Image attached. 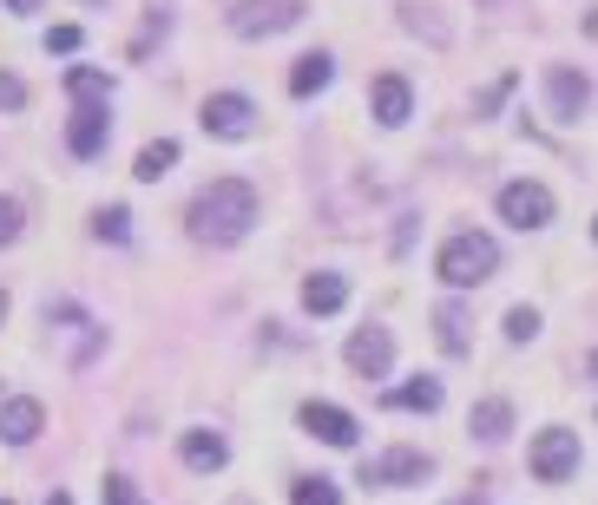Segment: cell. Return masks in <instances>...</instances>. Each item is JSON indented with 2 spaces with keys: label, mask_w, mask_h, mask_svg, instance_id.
Here are the masks:
<instances>
[{
  "label": "cell",
  "mask_w": 598,
  "mask_h": 505,
  "mask_svg": "<svg viewBox=\"0 0 598 505\" xmlns=\"http://www.w3.org/2000/svg\"><path fill=\"white\" fill-rule=\"evenodd\" d=\"M191 236L198 243H211V250H230V243H243L250 236V223H257V191L243 184V178H211L198 198H191Z\"/></svg>",
  "instance_id": "1"
},
{
  "label": "cell",
  "mask_w": 598,
  "mask_h": 505,
  "mask_svg": "<svg viewBox=\"0 0 598 505\" xmlns=\"http://www.w3.org/2000/svg\"><path fill=\"white\" fill-rule=\"evenodd\" d=\"M494 270H500V243L480 236V230H454L441 243V256H435V276L448 289H474V283H487Z\"/></svg>",
  "instance_id": "2"
},
{
  "label": "cell",
  "mask_w": 598,
  "mask_h": 505,
  "mask_svg": "<svg viewBox=\"0 0 598 505\" xmlns=\"http://www.w3.org/2000/svg\"><path fill=\"white\" fill-rule=\"evenodd\" d=\"M297 20H302V0H237L230 33L237 40H270V33H290Z\"/></svg>",
  "instance_id": "3"
},
{
  "label": "cell",
  "mask_w": 598,
  "mask_h": 505,
  "mask_svg": "<svg viewBox=\"0 0 598 505\" xmlns=\"http://www.w3.org/2000/svg\"><path fill=\"white\" fill-rule=\"evenodd\" d=\"M532 479L539 486H559V479H572L579 473V433H566V427H546L539 440H532Z\"/></svg>",
  "instance_id": "4"
},
{
  "label": "cell",
  "mask_w": 598,
  "mask_h": 505,
  "mask_svg": "<svg viewBox=\"0 0 598 505\" xmlns=\"http://www.w3.org/2000/svg\"><path fill=\"white\" fill-rule=\"evenodd\" d=\"M435 466H428V453H415V446H395V453H381V459H362V486H421Z\"/></svg>",
  "instance_id": "5"
},
{
  "label": "cell",
  "mask_w": 598,
  "mask_h": 505,
  "mask_svg": "<svg viewBox=\"0 0 598 505\" xmlns=\"http://www.w3.org/2000/svg\"><path fill=\"white\" fill-rule=\"evenodd\" d=\"M205 132L211 139H250L257 132V105L243 92H211L205 99Z\"/></svg>",
  "instance_id": "6"
},
{
  "label": "cell",
  "mask_w": 598,
  "mask_h": 505,
  "mask_svg": "<svg viewBox=\"0 0 598 505\" xmlns=\"http://www.w3.org/2000/svg\"><path fill=\"white\" fill-rule=\"evenodd\" d=\"M500 216H507L514 230H539V223H552V191L532 184V178H520V184L500 191Z\"/></svg>",
  "instance_id": "7"
},
{
  "label": "cell",
  "mask_w": 598,
  "mask_h": 505,
  "mask_svg": "<svg viewBox=\"0 0 598 505\" xmlns=\"http://www.w3.org/2000/svg\"><path fill=\"white\" fill-rule=\"evenodd\" d=\"M47 427V407L33 401V394H13V401H0V440L7 446H33Z\"/></svg>",
  "instance_id": "8"
},
{
  "label": "cell",
  "mask_w": 598,
  "mask_h": 505,
  "mask_svg": "<svg viewBox=\"0 0 598 505\" xmlns=\"http://www.w3.org/2000/svg\"><path fill=\"white\" fill-rule=\"evenodd\" d=\"M349 367H356L362 381H381V374L395 367V342H388V329H356V335H349Z\"/></svg>",
  "instance_id": "9"
},
{
  "label": "cell",
  "mask_w": 598,
  "mask_h": 505,
  "mask_svg": "<svg viewBox=\"0 0 598 505\" xmlns=\"http://www.w3.org/2000/svg\"><path fill=\"white\" fill-rule=\"evenodd\" d=\"M546 92H552V119H579L592 105V79L572 67H552L546 72Z\"/></svg>",
  "instance_id": "10"
},
{
  "label": "cell",
  "mask_w": 598,
  "mask_h": 505,
  "mask_svg": "<svg viewBox=\"0 0 598 505\" xmlns=\"http://www.w3.org/2000/svg\"><path fill=\"white\" fill-rule=\"evenodd\" d=\"M369 105H375V119L395 132V125H408V112H415V92H408V79L401 72H381L369 85Z\"/></svg>",
  "instance_id": "11"
},
{
  "label": "cell",
  "mask_w": 598,
  "mask_h": 505,
  "mask_svg": "<svg viewBox=\"0 0 598 505\" xmlns=\"http://www.w3.org/2000/svg\"><path fill=\"white\" fill-rule=\"evenodd\" d=\"M106 139H112L106 105H79L73 125H67V151H73V158H99V151H106Z\"/></svg>",
  "instance_id": "12"
},
{
  "label": "cell",
  "mask_w": 598,
  "mask_h": 505,
  "mask_svg": "<svg viewBox=\"0 0 598 505\" xmlns=\"http://www.w3.org/2000/svg\"><path fill=\"white\" fill-rule=\"evenodd\" d=\"M302 427L316 433V440H322V446H356V414H342V407H329V401H309V407H302Z\"/></svg>",
  "instance_id": "13"
},
{
  "label": "cell",
  "mask_w": 598,
  "mask_h": 505,
  "mask_svg": "<svg viewBox=\"0 0 598 505\" xmlns=\"http://www.w3.org/2000/svg\"><path fill=\"white\" fill-rule=\"evenodd\" d=\"M178 453H185V466H191V473H218V466L230 459V446L211 427H191L185 440H178Z\"/></svg>",
  "instance_id": "14"
},
{
  "label": "cell",
  "mask_w": 598,
  "mask_h": 505,
  "mask_svg": "<svg viewBox=\"0 0 598 505\" xmlns=\"http://www.w3.org/2000/svg\"><path fill=\"white\" fill-rule=\"evenodd\" d=\"M342 302H349V283H342L336 270H316V276L302 283V309H309V315H336Z\"/></svg>",
  "instance_id": "15"
},
{
  "label": "cell",
  "mask_w": 598,
  "mask_h": 505,
  "mask_svg": "<svg viewBox=\"0 0 598 505\" xmlns=\"http://www.w3.org/2000/svg\"><path fill=\"white\" fill-rule=\"evenodd\" d=\"M329 79H336V60H329V53H302L297 72H290V92H297V99H316Z\"/></svg>",
  "instance_id": "16"
},
{
  "label": "cell",
  "mask_w": 598,
  "mask_h": 505,
  "mask_svg": "<svg viewBox=\"0 0 598 505\" xmlns=\"http://www.w3.org/2000/svg\"><path fill=\"white\" fill-rule=\"evenodd\" d=\"M388 407H401V414H435V407H441V381H428V374H421V381L395 387V394H388Z\"/></svg>",
  "instance_id": "17"
},
{
  "label": "cell",
  "mask_w": 598,
  "mask_h": 505,
  "mask_svg": "<svg viewBox=\"0 0 598 505\" xmlns=\"http://www.w3.org/2000/svg\"><path fill=\"white\" fill-rule=\"evenodd\" d=\"M67 92H73L79 105H106L112 99V79L99 67H67Z\"/></svg>",
  "instance_id": "18"
},
{
  "label": "cell",
  "mask_w": 598,
  "mask_h": 505,
  "mask_svg": "<svg viewBox=\"0 0 598 505\" xmlns=\"http://www.w3.org/2000/svg\"><path fill=\"white\" fill-rule=\"evenodd\" d=\"M467 427L480 433V440H507V433H514V407H507V401H480Z\"/></svg>",
  "instance_id": "19"
},
{
  "label": "cell",
  "mask_w": 598,
  "mask_h": 505,
  "mask_svg": "<svg viewBox=\"0 0 598 505\" xmlns=\"http://www.w3.org/2000/svg\"><path fill=\"white\" fill-rule=\"evenodd\" d=\"M171 164H178V144H171V139H151L146 151H139V164H132V178H146V184H158V178H165Z\"/></svg>",
  "instance_id": "20"
},
{
  "label": "cell",
  "mask_w": 598,
  "mask_h": 505,
  "mask_svg": "<svg viewBox=\"0 0 598 505\" xmlns=\"http://www.w3.org/2000/svg\"><path fill=\"white\" fill-rule=\"evenodd\" d=\"M92 236H99V243H126V236H132V211H126V204H106V211L92 216Z\"/></svg>",
  "instance_id": "21"
},
{
  "label": "cell",
  "mask_w": 598,
  "mask_h": 505,
  "mask_svg": "<svg viewBox=\"0 0 598 505\" xmlns=\"http://www.w3.org/2000/svg\"><path fill=\"white\" fill-rule=\"evenodd\" d=\"M290 505H342V493H336V479L316 473V479H297V486H290Z\"/></svg>",
  "instance_id": "22"
},
{
  "label": "cell",
  "mask_w": 598,
  "mask_h": 505,
  "mask_svg": "<svg viewBox=\"0 0 598 505\" xmlns=\"http://www.w3.org/2000/svg\"><path fill=\"white\" fill-rule=\"evenodd\" d=\"M435 329H441V349H448V355H467V315H460L454 302L435 315Z\"/></svg>",
  "instance_id": "23"
},
{
  "label": "cell",
  "mask_w": 598,
  "mask_h": 505,
  "mask_svg": "<svg viewBox=\"0 0 598 505\" xmlns=\"http://www.w3.org/2000/svg\"><path fill=\"white\" fill-rule=\"evenodd\" d=\"M99 493H106V505H146V499H139V486H132L126 473H106V486H99Z\"/></svg>",
  "instance_id": "24"
},
{
  "label": "cell",
  "mask_w": 598,
  "mask_h": 505,
  "mask_svg": "<svg viewBox=\"0 0 598 505\" xmlns=\"http://www.w3.org/2000/svg\"><path fill=\"white\" fill-rule=\"evenodd\" d=\"M539 335V315L532 309H507V342H532Z\"/></svg>",
  "instance_id": "25"
},
{
  "label": "cell",
  "mask_w": 598,
  "mask_h": 505,
  "mask_svg": "<svg viewBox=\"0 0 598 505\" xmlns=\"http://www.w3.org/2000/svg\"><path fill=\"white\" fill-rule=\"evenodd\" d=\"M514 85H520V79H514V72H500V79H494V85H487V92H480V99H474V112H480V119H487V112H494V105H500V99H507V92H514Z\"/></svg>",
  "instance_id": "26"
},
{
  "label": "cell",
  "mask_w": 598,
  "mask_h": 505,
  "mask_svg": "<svg viewBox=\"0 0 598 505\" xmlns=\"http://www.w3.org/2000/svg\"><path fill=\"white\" fill-rule=\"evenodd\" d=\"M20 105H27V85L13 72H0V112H20Z\"/></svg>",
  "instance_id": "27"
},
{
  "label": "cell",
  "mask_w": 598,
  "mask_h": 505,
  "mask_svg": "<svg viewBox=\"0 0 598 505\" xmlns=\"http://www.w3.org/2000/svg\"><path fill=\"white\" fill-rule=\"evenodd\" d=\"M20 236V198H0V243Z\"/></svg>",
  "instance_id": "28"
},
{
  "label": "cell",
  "mask_w": 598,
  "mask_h": 505,
  "mask_svg": "<svg viewBox=\"0 0 598 505\" xmlns=\"http://www.w3.org/2000/svg\"><path fill=\"white\" fill-rule=\"evenodd\" d=\"M47 53H79V27H47Z\"/></svg>",
  "instance_id": "29"
},
{
  "label": "cell",
  "mask_w": 598,
  "mask_h": 505,
  "mask_svg": "<svg viewBox=\"0 0 598 505\" xmlns=\"http://www.w3.org/2000/svg\"><path fill=\"white\" fill-rule=\"evenodd\" d=\"M7 7H13V13H40L47 0H7Z\"/></svg>",
  "instance_id": "30"
},
{
  "label": "cell",
  "mask_w": 598,
  "mask_h": 505,
  "mask_svg": "<svg viewBox=\"0 0 598 505\" xmlns=\"http://www.w3.org/2000/svg\"><path fill=\"white\" fill-rule=\"evenodd\" d=\"M47 505H73V499H67V493H47Z\"/></svg>",
  "instance_id": "31"
},
{
  "label": "cell",
  "mask_w": 598,
  "mask_h": 505,
  "mask_svg": "<svg viewBox=\"0 0 598 505\" xmlns=\"http://www.w3.org/2000/svg\"><path fill=\"white\" fill-rule=\"evenodd\" d=\"M0 322H7V289H0Z\"/></svg>",
  "instance_id": "32"
},
{
  "label": "cell",
  "mask_w": 598,
  "mask_h": 505,
  "mask_svg": "<svg viewBox=\"0 0 598 505\" xmlns=\"http://www.w3.org/2000/svg\"><path fill=\"white\" fill-rule=\"evenodd\" d=\"M592 374H598V355H592Z\"/></svg>",
  "instance_id": "33"
},
{
  "label": "cell",
  "mask_w": 598,
  "mask_h": 505,
  "mask_svg": "<svg viewBox=\"0 0 598 505\" xmlns=\"http://www.w3.org/2000/svg\"><path fill=\"white\" fill-rule=\"evenodd\" d=\"M0 505H13V499H0Z\"/></svg>",
  "instance_id": "34"
},
{
  "label": "cell",
  "mask_w": 598,
  "mask_h": 505,
  "mask_svg": "<svg viewBox=\"0 0 598 505\" xmlns=\"http://www.w3.org/2000/svg\"><path fill=\"white\" fill-rule=\"evenodd\" d=\"M592 236H598V223H592Z\"/></svg>",
  "instance_id": "35"
}]
</instances>
